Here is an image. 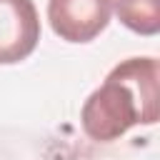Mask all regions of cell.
Returning <instances> with one entry per match:
<instances>
[{"label": "cell", "mask_w": 160, "mask_h": 160, "mask_svg": "<svg viewBox=\"0 0 160 160\" xmlns=\"http://www.w3.org/2000/svg\"><path fill=\"white\" fill-rule=\"evenodd\" d=\"M158 82L160 65L155 58H128L118 62L80 110L85 135L95 142H112L132 125H155Z\"/></svg>", "instance_id": "cell-1"}, {"label": "cell", "mask_w": 160, "mask_h": 160, "mask_svg": "<svg viewBox=\"0 0 160 160\" xmlns=\"http://www.w3.org/2000/svg\"><path fill=\"white\" fill-rule=\"evenodd\" d=\"M112 18V0H48L52 32L65 42L95 40Z\"/></svg>", "instance_id": "cell-2"}, {"label": "cell", "mask_w": 160, "mask_h": 160, "mask_svg": "<svg viewBox=\"0 0 160 160\" xmlns=\"http://www.w3.org/2000/svg\"><path fill=\"white\" fill-rule=\"evenodd\" d=\"M40 42V15L32 0H0V65L22 62Z\"/></svg>", "instance_id": "cell-3"}, {"label": "cell", "mask_w": 160, "mask_h": 160, "mask_svg": "<svg viewBox=\"0 0 160 160\" xmlns=\"http://www.w3.org/2000/svg\"><path fill=\"white\" fill-rule=\"evenodd\" d=\"M118 20L138 35L160 32V0H112Z\"/></svg>", "instance_id": "cell-4"}]
</instances>
